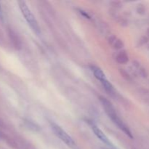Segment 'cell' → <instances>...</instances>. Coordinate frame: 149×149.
<instances>
[{
  "label": "cell",
  "instance_id": "cell-5",
  "mask_svg": "<svg viewBox=\"0 0 149 149\" xmlns=\"http://www.w3.org/2000/svg\"><path fill=\"white\" fill-rule=\"evenodd\" d=\"M92 71H93L95 77L97 80H99V81L101 82V84L108 80L106 75H105L104 72H103L100 68H98V67L92 66Z\"/></svg>",
  "mask_w": 149,
  "mask_h": 149
},
{
  "label": "cell",
  "instance_id": "cell-6",
  "mask_svg": "<svg viewBox=\"0 0 149 149\" xmlns=\"http://www.w3.org/2000/svg\"><path fill=\"white\" fill-rule=\"evenodd\" d=\"M116 59H117V61H119V59H121L119 63H125L128 61V56L127 55V54L125 53V52H121L117 55V58Z\"/></svg>",
  "mask_w": 149,
  "mask_h": 149
},
{
  "label": "cell",
  "instance_id": "cell-2",
  "mask_svg": "<svg viewBox=\"0 0 149 149\" xmlns=\"http://www.w3.org/2000/svg\"><path fill=\"white\" fill-rule=\"evenodd\" d=\"M17 3H18L20 10H21L22 14L24 16L25 19L29 23L30 27L33 29V31L36 34H39L40 33V28L38 24L37 20L35 18V16L33 15L29 7H28L27 4L24 1H19Z\"/></svg>",
  "mask_w": 149,
  "mask_h": 149
},
{
  "label": "cell",
  "instance_id": "cell-1",
  "mask_svg": "<svg viewBox=\"0 0 149 149\" xmlns=\"http://www.w3.org/2000/svg\"><path fill=\"white\" fill-rule=\"evenodd\" d=\"M100 102H101L102 105H103V109H104L105 111L107 113L109 117L111 119L112 122H113V123L121 130L123 131L127 135H128L130 138H132V135L130 130L129 128L127 127V126L122 122V120L119 118V116H118L117 113L116 112V110H115V109L113 108L111 103L103 97H100Z\"/></svg>",
  "mask_w": 149,
  "mask_h": 149
},
{
  "label": "cell",
  "instance_id": "cell-7",
  "mask_svg": "<svg viewBox=\"0 0 149 149\" xmlns=\"http://www.w3.org/2000/svg\"><path fill=\"white\" fill-rule=\"evenodd\" d=\"M0 19L3 20L4 19V15H3V12H2V9H1V4H0Z\"/></svg>",
  "mask_w": 149,
  "mask_h": 149
},
{
  "label": "cell",
  "instance_id": "cell-4",
  "mask_svg": "<svg viewBox=\"0 0 149 149\" xmlns=\"http://www.w3.org/2000/svg\"><path fill=\"white\" fill-rule=\"evenodd\" d=\"M91 128H92V130H93V132H94L95 135L96 136H97V138H98L99 139L102 141V142H103L104 143L107 144V145H109V146H113L111 144V143L110 142V141H109V138H108V137L106 136L104 133H103V131H102L101 130H100V128L97 126V125H95V124H93V123H91Z\"/></svg>",
  "mask_w": 149,
  "mask_h": 149
},
{
  "label": "cell",
  "instance_id": "cell-3",
  "mask_svg": "<svg viewBox=\"0 0 149 149\" xmlns=\"http://www.w3.org/2000/svg\"><path fill=\"white\" fill-rule=\"evenodd\" d=\"M50 126L55 135L58 137L63 142H64L69 146H74L75 143H74L73 138L62 127H61L59 125L54 122H50Z\"/></svg>",
  "mask_w": 149,
  "mask_h": 149
}]
</instances>
